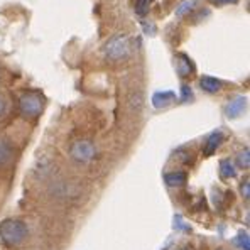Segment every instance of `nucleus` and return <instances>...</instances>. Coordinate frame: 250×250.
Returning a JSON list of instances; mask_svg holds the SVG:
<instances>
[{"instance_id": "423d86ee", "label": "nucleus", "mask_w": 250, "mask_h": 250, "mask_svg": "<svg viewBox=\"0 0 250 250\" xmlns=\"http://www.w3.org/2000/svg\"><path fill=\"white\" fill-rule=\"evenodd\" d=\"M178 73L179 76L186 78V76H191L194 73V64L186 54H179L178 56Z\"/></svg>"}, {"instance_id": "0eeeda50", "label": "nucleus", "mask_w": 250, "mask_h": 250, "mask_svg": "<svg viewBox=\"0 0 250 250\" xmlns=\"http://www.w3.org/2000/svg\"><path fill=\"white\" fill-rule=\"evenodd\" d=\"M200 86H201V90L207 91V93H216V91L222 90V82L213 78V76H203V78L200 80Z\"/></svg>"}, {"instance_id": "1a4fd4ad", "label": "nucleus", "mask_w": 250, "mask_h": 250, "mask_svg": "<svg viewBox=\"0 0 250 250\" xmlns=\"http://www.w3.org/2000/svg\"><path fill=\"white\" fill-rule=\"evenodd\" d=\"M222 142H223L222 132H213V134L208 137L207 146H205V156H211V154L215 152L220 146H222Z\"/></svg>"}, {"instance_id": "39448f33", "label": "nucleus", "mask_w": 250, "mask_h": 250, "mask_svg": "<svg viewBox=\"0 0 250 250\" xmlns=\"http://www.w3.org/2000/svg\"><path fill=\"white\" fill-rule=\"evenodd\" d=\"M245 106H247V98H245V97L233 98V100H231L230 104L227 105L225 115L229 117V119H237V117H240L242 113H244Z\"/></svg>"}, {"instance_id": "4468645a", "label": "nucleus", "mask_w": 250, "mask_h": 250, "mask_svg": "<svg viewBox=\"0 0 250 250\" xmlns=\"http://www.w3.org/2000/svg\"><path fill=\"white\" fill-rule=\"evenodd\" d=\"M237 164H238V167H242V169H249L250 166V152H249V149H244L240 154L237 156Z\"/></svg>"}, {"instance_id": "f8f14e48", "label": "nucleus", "mask_w": 250, "mask_h": 250, "mask_svg": "<svg viewBox=\"0 0 250 250\" xmlns=\"http://www.w3.org/2000/svg\"><path fill=\"white\" fill-rule=\"evenodd\" d=\"M12 159V147L7 141L0 139V166H5Z\"/></svg>"}, {"instance_id": "ddd939ff", "label": "nucleus", "mask_w": 250, "mask_h": 250, "mask_svg": "<svg viewBox=\"0 0 250 250\" xmlns=\"http://www.w3.org/2000/svg\"><path fill=\"white\" fill-rule=\"evenodd\" d=\"M152 5V0H135V14L139 17H146Z\"/></svg>"}, {"instance_id": "9d476101", "label": "nucleus", "mask_w": 250, "mask_h": 250, "mask_svg": "<svg viewBox=\"0 0 250 250\" xmlns=\"http://www.w3.org/2000/svg\"><path fill=\"white\" fill-rule=\"evenodd\" d=\"M164 181H166L167 186H183L186 183V174L181 171L167 172V174L164 176Z\"/></svg>"}, {"instance_id": "20e7f679", "label": "nucleus", "mask_w": 250, "mask_h": 250, "mask_svg": "<svg viewBox=\"0 0 250 250\" xmlns=\"http://www.w3.org/2000/svg\"><path fill=\"white\" fill-rule=\"evenodd\" d=\"M42 98L38 93H24L19 98V108L21 113L27 119H36L42 112Z\"/></svg>"}, {"instance_id": "f3484780", "label": "nucleus", "mask_w": 250, "mask_h": 250, "mask_svg": "<svg viewBox=\"0 0 250 250\" xmlns=\"http://www.w3.org/2000/svg\"><path fill=\"white\" fill-rule=\"evenodd\" d=\"M240 193H242V196H244L245 200H249V198H250V183H249V179H245V181L242 183Z\"/></svg>"}, {"instance_id": "a211bd4d", "label": "nucleus", "mask_w": 250, "mask_h": 250, "mask_svg": "<svg viewBox=\"0 0 250 250\" xmlns=\"http://www.w3.org/2000/svg\"><path fill=\"white\" fill-rule=\"evenodd\" d=\"M191 95H193L191 88H189V86H186V84H183V88H181V98H183V100H189Z\"/></svg>"}, {"instance_id": "7ed1b4c3", "label": "nucleus", "mask_w": 250, "mask_h": 250, "mask_svg": "<svg viewBox=\"0 0 250 250\" xmlns=\"http://www.w3.org/2000/svg\"><path fill=\"white\" fill-rule=\"evenodd\" d=\"M69 154H71V157L76 163L86 164L95 159V156H97V147H95V144L91 141L80 139V141L73 142L71 149H69Z\"/></svg>"}, {"instance_id": "412c9836", "label": "nucleus", "mask_w": 250, "mask_h": 250, "mask_svg": "<svg viewBox=\"0 0 250 250\" xmlns=\"http://www.w3.org/2000/svg\"><path fill=\"white\" fill-rule=\"evenodd\" d=\"M181 250H188V249H181Z\"/></svg>"}, {"instance_id": "9b49d317", "label": "nucleus", "mask_w": 250, "mask_h": 250, "mask_svg": "<svg viewBox=\"0 0 250 250\" xmlns=\"http://www.w3.org/2000/svg\"><path fill=\"white\" fill-rule=\"evenodd\" d=\"M220 176L223 179H231L237 176V169H235V164L231 163L230 159H223L220 163Z\"/></svg>"}, {"instance_id": "6e6552de", "label": "nucleus", "mask_w": 250, "mask_h": 250, "mask_svg": "<svg viewBox=\"0 0 250 250\" xmlns=\"http://www.w3.org/2000/svg\"><path fill=\"white\" fill-rule=\"evenodd\" d=\"M174 98H176V95L172 93V91H157L152 97V105L156 106V108H163V106L171 104Z\"/></svg>"}, {"instance_id": "f257e3e1", "label": "nucleus", "mask_w": 250, "mask_h": 250, "mask_svg": "<svg viewBox=\"0 0 250 250\" xmlns=\"http://www.w3.org/2000/svg\"><path fill=\"white\" fill-rule=\"evenodd\" d=\"M27 235H29L27 227L21 220L7 218L0 223V240L7 247H17V245L24 244Z\"/></svg>"}, {"instance_id": "dca6fc26", "label": "nucleus", "mask_w": 250, "mask_h": 250, "mask_svg": "<svg viewBox=\"0 0 250 250\" xmlns=\"http://www.w3.org/2000/svg\"><path fill=\"white\" fill-rule=\"evenodd\" d=\"M194 3H196L194 0H191V2H185L178 10H176V14H178V16H185V14L191 12V10H193V7H194Z\"/></svg>"}, {"instance_id": "aec40b11", "label": "nucleus", "mask_w": 250, "mask_h": 250, "mask_svg": "<svg viewBox=\"0 0 250 250\" xmlns=\"http://www.w3.org/2000/svg\"><path fill=\"white\" fill-rule=\"evenodd\" d=\"M215 2H218V3H237L238 0H215Z\"/></svg>"}, {"instance_id": "f03ea898", "label": "nucleus", "mask_w": 250, "mask_h": 250, "mask_svg": "<svg viewBox=\"0 0 250 250\" xmlns=\"http://www.w3.org/2000/svg\"><path fill=\"white\" fill-rule=\"evenodd\" d=\"M132 42L127 36H113L108 42L104 46V54L110 61H124L130 56Z\"/></svg>"}, {"instance_id": "2eb2a0df", "label": "nucleus", "mask_w": 250, "mask_h": 250, "mask_svg": "<svg viewBox=\"0 0 250 250\" xmlns=\"http://www.w3.org/2000/svg\"><path fill=\"white\" fill-rule=\"evenodd\" d=\"M237 244L240 245L242 250H250V240H249V235L247 233H240L237 238Z\"/></svg>"}, {"instance_id": "6ab92c4d", "label": "nucleus", "mask_w": 250, "mask_h": 250, "mask_svg": "<svg viewBox=\"0 0 250 250\" xmlns=\"http://www.w3.org/2000/svg\"><path fill=\"white\" fill-rule=\"evenodd\" d=\"M5 112H7V102L3 97H0V117L5 115Z\"/></svg>"}]
</instances>
